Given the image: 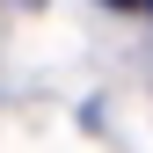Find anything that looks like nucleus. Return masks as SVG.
Returning a JSON list of instances; mask_svg holds the SVG:
<instances>
[]
</instances>
